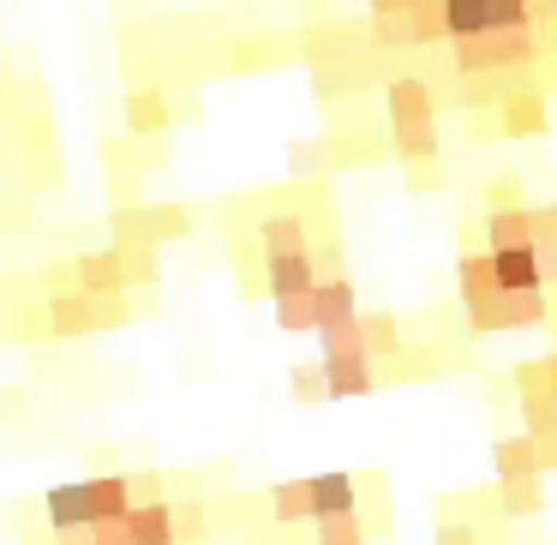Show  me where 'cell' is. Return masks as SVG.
<instances>
[{"mask_svg":"<svg viewBox=\"0 0 557 545\" xmlns=\"http://www.w3.org/2000/svg\"><path fill=\"white\" fill-rule=\"evenodd\" d=\"M437 85L425 73H396L384 85V114H389V150H396L401 162H420V169H432L437 162Z\"/></svg>","mask_w":557,"mask_h":545,"instance_id":"cell-1","label":"cell"},{"mask_svg":"<svg viewBox=\"0 0 557 545\" xmlns=\"http://www.w3.org/2000/svg\"><path fill=\"white\" fill-rule=\"evenodd\" d=\"M366 30L384 49H432V42H449L444 0H377L372 13H366Z\"/></svg>","mask_w":557,"mask_h":545,"instance_id":"cell-2","label":"cell"},{"mask_svg":"<svg viewBox=\"0 0 557 545\" xmlns=\"http://www.w3.org/2000/svg\"><path fill=\"white\" fill-rule=\"evenodd\" d=\"M533 61H545L540 37L533 30H492V37H473L449 49V66L461 78H492V73H528Z\"/></svg>","mask_w":557,"mask_h":545,"instance_id":"cell-3","label":"cell"},{"mask_svg":"<svg viewBox=\"0 0 557 545\" xmlns=\"http://www.w3.org/2000/svg\"><path fill=\"white\" fill-rule=\"evenodd\" d=\"M545 318H552L545 288H533V294H497L492 306L468 312V330H473V336H497V330H528V324H545Z\"/></svg>","mask_w":557,"mask_h":545,"instance_id":"cell-4","label":"cell"},{"mask_svg":"<svg viewBox=\"0 0 557 545\" xmlns=\"http://www.w3.org/2000/svg\"><path fill=\"white\" fill-rule=\"evenodd\" d=\"M252 246H258V258H264V264H276V258L312 252V228H306L300 210H270V216H258Z\"/></svg>","mask_w":557,"mask_h":545,"instance_id":"cell-5","label":"cell"},{"mask_svg":"<svg viewBox=\"0 0 557 545\" xmlns=\"http://www.w3.org/2000/svg\"><path fill=\"white\" fill-rule=\"evenodd\" d=\"M456 294H461V318L497 300V270H492V252H485V246H473V252L456 258Z\"/></svg>","mask_w":557,"mask_h":545,"instance_id":"cell-6","label":"cell"},{"mask_svg":"<svg viewBox=\"0 0 557 545\" xmlns=\"http://www.w3.org/2000/svg\"><path fill=\"white\" fill-rule=\"evenodd\" d=\"M497 133H509V138L545 133V90H533V85L504 90V97H497Z\"/></svg>","mask_w":557,"mask_h":545,"instance_id":"cell-7","label":"cell"},{"mask_svg":"<svg viewBox=\"0 0 557 545\" xmlns=\"http://www.w3.org/2000/svg\"><path fill=\"white\" fill-rule=\"evenodd\" d=\"M306 492H312V521L360 516V480L354 473H318V480H306Z\"/></svg>","mask_w":557,"mask_h":545,"instance_id":"cell-8","label":"cell"},{"mask_svg":"<svg viewBox=\"0 0 557 545\" xmlns=\"http://www.w3.org/2000/svg\"><path fill=\"white\" fill-rule=\"evenodd\" d=\"M78 282H85L90 300H114V294H126L133 282H126V258L114 252V246H97V252H78Z\"/></svg>","mask_w":557,"mask_h":545,"instance_id":"cell-9","label":"cell"},{"mask_svg":"<svg viewBox=\"0 0 557 545\" xmlns=\"http://www.w3.org/2000/svg\"><path fill=\"white\" fill-rule=\"evenodd\" d=\"M42 516H49V533L66 528H90V480H61L42 492Z\"/></svg>","mask_w":557,"mask_h":545,"instance_id":"cell-10","label":"cell"},{"mask_svg":"<svg viewBox=\"0 0 557 545\" xmlns=\"http://www.w3.org/2000/svg\"><path fill=\"white\" fill-rule=\"evenodd\" d=\"M133 473H97L90 480V528H109V521L133 516Z\"/></svg>","mask_w":557,"mask_h":545,"instance_id":"cell-11","label":"cell"},{"mask_svg":"<svg viewBox=\"0 0 557 545\" xmlns=\"http://www.w3.org/2000/svg\"><path fill=\"white\" fill-rule=\"evenodd\" d=\"M42 318H49V336H61V342L97 336V300L90 294H61V300L42 306Z\"/></svg>","mask_w":557,"mask_h":545,"instance_id":"cell-12","label":"cell"},{"mask_svg":"<svg viewBox=\"0 0 557 545\" xmlns=\"http://www.w3.org/2000/svg\"><path fill=\"white\" fill-rule=\"evenodd\" d=\"M492 468H497V485L545 480V473H540V449H533L528 432H504V437H497V444H492Z\"/></svg>","mask_w":557,"mask_h":545,"instance_id":"cell-13","label":"cell"},{"mask_svg":"<svg viewBox=\"0 0 557 545\" xmlns=\"http://www.w3.org/2000/svg\"><path fill=\"white\" fill-rule=\"evenodd\" d=\"M318 258L312 252H294V258H276V264H264V294L270 300H288V294H312L318 288Z\"/></svg>","mask_w":557,"mask_h":545,"instance_id":"cell-14","label":"cell"},{"mask_svg":"<svg viewBox=\"0 0 557 545\" xmlns=\"http://www.w3.org/2000/svg\"><path fill=\"white\" fill-rule=\"evenodd\" d=\"M318 366H324V389H330V396H342V401L372 396V389H377V360H366V354H348V360H318Z\"/></svg>","mask_w":557,"mask_h":545,"instance_id":"cell-15","label":"cell"},{"mask_svg":"<svg viewBox=\"0 0 557 545\" xmlns=\"http://www.w3.org/2000/svg\"><path fill=\"white\" fill-rule=\"evenodd\" d=\"M528 246H533V205L485 216V252H528Z\"/></svg>","mask_w":557,"mask_h":545,"instance_id":"cell-16","label":"cell"},{"mask_svg":"<svg viewBox=\"0 0 557 545\" xmlns=\"http://www.w3.org/2000/svg\"><path fill=\"white\" fill-rule=\"evenodd\" d=\"M169 126H174L169 90H133V97H126V133L157 138V133H169Z\"/></svg>","mask_w":557,"mask_h":545,"instance_id":"cell-17","label":"cell"},{"mask_svg":"<svg viewBox=\"0 0 557 545\" xmlns=\"http://www.w3.org/2000/svg\"><path fill=\"white\" fill-rule=\"evenodd\" d=\"M360 324V294H354L348 276H324L318 282V330H342Z\"/></svg>","mask_w":557,"mask_h":545,"instance_id":"cell-18","label":"cell"},{"mask_svg":"<svg viewBox=\"0 0 557 545\" xmlns=\"http://www.w3.org/2000/svg\"><path fill=\"white\" fill-rule=\"evenodd\" d=\"M126 540H133V545H174V509H169V497L133 504V516H126Z\"/></svg>","mask_w":557,"mask_h":545,"instance_id":"cell-19","label":"cell"},{"mask_svg":"<svg viewBox=\"0 0 557 545\" xmlns=\"http://www.w3.org/2000/svg\"><path fill=\"white\" fill-rule=\"evenodd\" d=\"M492 270H497V294H533L545 288V270H540V252H492Z\"/></svg>","mask_w":557,"mask_h":545,"instance_id":"cell-20","label":"cell"},{"mask_svg":"<svg viewBox=\"0 0 557 545\" xmlns=\"http://www.w3.org/2000/svg\"><path fill=\"white\" fill-rule=\"evenodd\" d=\"M270 521H276V528L312 521V492H306V480H276L270 485Z\"/></svg>","mask_w":557,"mask_h":545,"instance_id":"cell-21","label":"cell"},{"mask_svg":"<svg viewBox=\"0 0 557 545\" xmlns=\"http://www.w3.org/2000/svg\"><path fill=\"white\" fill-rule=\"evenodd\" d=\"M360 330H366V354L372 360H401V318L396 312H360Z\"/></svg>","mask_w":557,"mask_h":545,"instance_id":"cell-22","label":"cell"},{"mask_svg":"<svg viewBox=\"0 0 557 545\" xmlns=\"http://www.w3.org/2000/svg\"><path fill=\"white\" fill-rule=\"evenodd\" d=\"M174 240H193V210L181 198H157L150 205V246H174Z\"/></svg>","mask_w":557,"mask_h":545,"instance_id":"cell-23","label":"cell"},{"mask_svg":"<svg viewBox=\"0 0 557 545\" xmlns=\"http://www.w3.org/2000/svg\"><path fill=\"white\" fill-rule=\"evenodd\" d=\"M109 234H114L109 246H121V252L126 246H150V205H126L121 198V205L109 210Z\"/></svg>","mask_w":557,"mask_h":545,"instance_id":"cell-24","label":"cell"},{"mask_svg":"<svg viewBox=\"0 0 557 545\" xmlns=\"http://www.w3.org/2000/svg\"><path fill=\"white\" fill-rule=\"evenodd\" d=\"M174 509V545H205L210 540V509L198 497H169Z\"/></svg>","mask_w":557,"mask_h":545,"instance_id":"cell-25","label":"cell"},{"mask_svg":"<svg viewBox=\"0 0 557 545\" xmlns=\"http://www.w3.org/2000/svg\"><path fill=\"white\" fill-rule=\"evenodd\" d=\"M497 509H504V516H540V509H545V480H509V485H497Z\"/></svg>","mask_w":557,"mask_h":545,"instance_id":"cell-26","label":"cell"},{"mask_svg":"<svg viewBox=\"0 0 557 545\" xmlns=\"http://www.w3.org/2000/svg\"><path fill=\"white\" fill-rule=\"evenodd\" d=\"M276 324L288 330V336H306V330H318V288H312V294H288V300H276Z\"/></svg>","mask_w":557,"mask_h":545,"instance_id":"cell-27","label":"cell"},{"mask_svg":"<svg viewBox=\"0 0 557 545\" xmlns=\"http://www.w3.org/2000/svg\"><path fill=\"white\" fill-rule=\"evenodd\" d=\"M348 354H366V330L342 324V330H318V360H348ZM372 360V354H366Z\"/></svg>","mask_w":557,"mask_h":545,"instance_id":"cell-28","label":"cell"},{"mask_svg":"<svg viewBox=\"0 0 557 545\" xmlns=\"http://www.w3.org/2000/svg\"><path fill=\"white\" fill-rule=\"evenodd\" d=\"M528 198H521V174H492L485 181V216L492 210H521Z\"/></svg>","mask_w":557,"mask_h":545,"instance_id":"cell-29","label":"cell"},{"mask_svg":"<svg viewBox=\"0 0 557 545\" xmlns=\"http://www.w3.org/2000/svg\"><path fill=\"white\" fill-rule=\"evenodd\" d=\"M288 389H294V401H318V396H330V389H324V366H318V360L288 366Z\"/></svg>","mask_w":557,"mask_h":545,"instance_id":"cell-30","label":"cell"},{"mask_svg":"<svg viewBox=\"0 0 557 545\" xmlns=\"http://www.w3.org/2000/svg\"><path fill=\"white\" fill-rule=\"evenodd\" d=\"M42 288H49V300H61V294H85V282H78V258H54V264L42 270Z\"/></svg>","mask_w":557,"mask_h":545,"instance_id":"cell-31","label":"cell"},{"mask_svg":"<svg viewBox=\"0 0 557 545\" xmlns=\"http://www.w3.org/2000/svg\"><path fill=\"white\" fill-rule=\"evenodd\" d=\"M114 252H121V246H114ZM126 282H138V288H150V282H157L162 276V270H157V246H126Z\"/></svg>","mask_w":557,"mask_h":545,"instance_id":"cell-32","label":"cell"},{"mask_svg":"<svg viewBox=\"0 0 557 545\" xmlns=\"http://www.w3.org/2000/svg\"><path fill=\"white\" fill-rule=\"evenodd\" d=\"M288 169H294V174H324V169H330V145H318V138L288 145Z\"/></svg>","mask_w":557,"mask_h":545,"instance_id":"cell-33","label":"cell"},{"mask_svg":"<svg viewBox=\"0 0 557 545\" xmlns=\"http://www.w3.org/2000/svg\"><path fill=\"white\" fill-rule=\"evenodd\" d=\"M318 545H366V521H360V516L318 521Z\"/></svg>","mask_w":557,"mask_h":545,"instance_id":"cell-34","label":"cell"},{"mask_svg":"<svg viewBox=\"0 0 557 545\" xmlns=\"http://www.w3.org/2000/svg\"><path fill=\"white\" fill-rule=\"evenodd\" d=\"M126 318H133V300H126V294H114V300H97V330H121Z\"/></svg>","mask_w":557,"mask_h":545,"instance_id":"cell-35","label":"cell"},{"mask_svg":"<svg viewBox=\"0 0 557 545\" xmlns=\"http://www.w3.org/2000/svg\"><path fill=\"white\" fill-rule=\"evenodd\" d=\"M437 545H480L473 521H437Z\"/></svg>","mask_w":557,"mask_h":545,"instance_id":"cell-36","label":"cell"},{"mask_svg":"<svg viewBox=\"0 0 557 545\" xmlns=\"http://www.w3.org/2000/svg\"><path fill=\"white\" fill-rule=\"evenodd\" d=\"M533 449H540V473H552L557 468V432L552 437H533Z\"/></svg>","mask_w":557,"mask_h":545,"instance_id":"cell-37","label":"cell"},{"mask_svg":"<svg viewBox=\"0 0 557 545\" xmlns=\"http://www.w3.org/2000/svg\"><path fill=\"white\" fill-rule=\"evenodd\" d=\"M90 533H97V545H133L126 540V521H109V528H90Z\"/></svg>","mask_w":557,"mask_h":545,"instance_id":"cell-38","label":"cell"},{"mask_svg":"<svg viewBox=\"0 0 557 545\" xmlns=\"http://www.w3.org/2000/svg\"><path fill=\"white\" fill-rule=\"evenodd\" d=\"M54 545H97V533H90V528H66V533H54Z\"/></svg>","mask_w":557,"mask_h":545,"instance_id":"cell-39","label":"cell"},{"mask_svg":"<svg viewBox=\"0 0 557 545\" xmlns=\"http://www.w3.org/2000/svg\"><path fill=\"white\" fill-rule=\"evenodd\" d=\"M552 408H557V389H552Z\"/></svg>","mask_w":557,"mask_h":545,"instance_id":"cell-40","label":"cell"}]
</instances>
